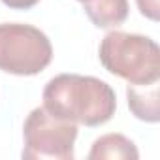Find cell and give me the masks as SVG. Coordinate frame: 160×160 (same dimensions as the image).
<instances>
[{"label": "cell", "mask_w": 160, "mask_h": 160, "mask_svg": "<svg viewBox=\"0 0 160 160\" xmlns=\"http://www.w3.org/2000/svg\"><path fill=\"white\" fill-rule=\"evenodd\" d=\"M43 108L75 124L100 126L115 115L117 96L111 85L98 77L60 73L43 89Z\"/></svg>", "instance_id": "obj_1"}, {"label": "cell", "mask_w": 160, "mask_h": 160, "mask_svg": "<svg viewBox=\"0 0 160 160\" xmlns=\"http://www.w3.org/2000/svg\"><path fill=\"white\" fill-rule=\"evenodd\" d=\"M98 57L109 73L128 85H151L160 79V49L149 36L111 30L100 42Z\"/></svg>", "instance_id": "obj_2"}, {"label": "cell", "mask_w": 160, "mask_h": 160, "mask_svg": "<svg viewBox=\"0 0 160 160\" xmlns=\"http://www.w3.org/2000/svg\"><path fill=\"white\" fill-rule=\"evenodd\" d=\"M53 58L49 38L32 25L0 23V70L12 75H36Z\"/></svg>", "instance_id": "obj_3"}, {"label": "cell", "mask_w": 160, "mask_h": 160, "mask_svg": "<svg viewBox=\"0 0 160 160\" xmlns=\"http://www.w3.org/2000/svg\"><path fill=\"white\" fill-rule=\"evenodd\" d=\"M23 158L27 160H72L77 139V124L34 108L23 124Z\"/></svg>", "instance_id": "obj_4"}, {"label": "cell", "mask_w": 160, "mask_h": 160, "mask_svg": "<svg viewBox=\"0 0 160 160\" xmlns=\"http://www.w3.org/2000/svg\"><path fill=\"white\" fill-rule=\"evenodd\" d=\"M128 108L136 119L145 122L160 121V106H158V85H128L126 87Z\"/></svg>", "instance_id": "obj_5"}, {"label": "cell", "mask_w": 160, "mask_h": 160, "mask_svg": "<svg viewBox=\"0 0 160 160\" xmlns=\"http://www.w3.org/2000/svg\"><path fill=\"white\" fill-rule=\"evenodd\" d=\"M138 158L139 152L136 143L122 134L100 136L89 151V160H138Z\"/></svg>", "instance_id": "obj_6"}, {"label": "cell", "mask_w": 160, "mask_h": 160, "mask_svg": "<svg viewBox=\"0 0 160 160\" xmlns=\"http://www.w3.org/2000/svg\"><path fill=\"white\" fill-rule=\"evenodd\" d=\"M83 10L98 28H113L126 21L128 0H85Z\"/></svg>", "instance_id": "obj_7"}, {"label": "cell", "mask_w": 160, "mask_h": 160, "mask_svg": "<svg viewBox=\"0 0 160 160\" xmlns=\"http://www.w3.org/2000/svg\"><path fill=\"white\" fill-rule=\"evenodd\" d=\"M136 4L143 17H147L151 21H158V13H160L158 0H136Z\"/></svg>", "instance_id": "obj_8"}, {"label": "cell", "mask_w": 160, "mask_h": 160, "mask_svg": "<svg viewBox=\"0 0 160 160\" xmlns=\"http://www.w3.org/2000/svg\"><path fill=\"white\" fill-rule=\"evenodd\" d=\"M2 2L12 10H28V8L36 6L40 0H2Z\"/></svg>", "instance_id": "obj_9"}, {"label": "cell", "mask_w": 160, "mask_h": 160, "mask_svg": "<svg viewBox=\"0 0 160 160\" xmlns=\"http://www.w3.org/2000/svg\"><path fill=\"white\" fill-rule=\"evenodd\" d=\"M77 2H81V4H83V2H85V0H77Z\"/></svg>", "instance_id": "obj_10"}]
</instances>
